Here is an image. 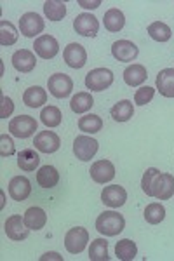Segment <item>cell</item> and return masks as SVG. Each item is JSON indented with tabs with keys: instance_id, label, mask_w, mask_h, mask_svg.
<instances>
[{
	"instance_id": "cell-1",
	"label": "cell",
	"mask_w": 174,
	"mask_h": 261,
	"mask_svg": "<svg viewBox=\"0 0 174 261\" xmlns=\"http://www.w3.org/2000/svg\"><path fill=\"white\" fill-rule=\"evenodd\" d=\"M126 228V220L122 214L115 211H105L97 216L96 220V230L105 237H115Z\"/></svg>"
},
{
	"instance_id": "cell-2",
	"label": "cell",
	"mask_w": 174,
	"mask_h": 261,
	"mask_svg": "<svg viewBox=\"0 0 174 261\" xmlns=\"http://www.w3.org/2000/svg\"><path fill=\"white\" fill-rule=\"evenodd\" d=\"M113 84V71L108 68H94L86 75V87L94 92L108 89Z\"/></svg>"
},
{
	"instance_id": "cell-3",
	"label": "cell",
	"mask_w": 174,
	"mask_h": 261,
	"mask_svg": "<svg viewBox=\"0 0 174 261\" xmlns=\"http://www.w3.org/2000/svg\"><path fill=\"white\" fill-rule=\"evenodd\" d=\"M89 242V231L82 226H75V228L68 230L65 235V247L70 254H80L87 247Z\"/></svg>"
},
{
	"instance_id": "cell-4",
	"label": "cell",
	"mask_w": 174,
	"mask_h": 261,
	"mask_svg": "<svg viewBox=\"0 0 174 261\" xmlns=\"http://www.w3.org/2000/svg\"><path fill=\"white\" fill-rule=\"evenodd\" d=\"M47 87L54 98L63 99V98H68V96L71 94V91H73V81H71V77L66 73H54L49 77Z\"/></svg>"
},
{
	"instance_id": "cell-5",
	"label": "cell",
	"mask_w": 174,
	"mask_h": 261,
	"mask_svg": "<svg viewBox=\"0 0 174 261\" xmlns=\"http://www.w3.org/2000/svg\"><path fill=\"white\" fill-rule=\"evenodd\" d=\"M174 195V176L169 172H159L152 185V197L159 200H167Z\"/></svg>"
},
{
	"instance_id": "cell-6",
	"label": "cell",
	"mask_w": 174,
	"mask_h": 261,
	"mask_svg": "<svg viewBox=\"0 0 174 261\" xmlns=\"http://www.w3.org/2000/svg\"><path fill=\"white\" fill-rule=\"evenodd\" d=\"M37 130V120L30 115H19L14 117L9 122V133L12 136L21 138V140H27V138L33 136Z\"/></svg>"
},
{
	"instance_id": "cell-7",
	"label": "cell",
	"mask_w": 174,
	"mask_h": 261,
	"mask_svg": "<svg viewBox=\"0 0 174 261\" xmlns=\"http://www.w3.org/2000/svg\"><path fill=\"white\" fill-rule=\"evenodd\" d=\"M100 150V143L94 138L89 136H77L73 141V153L79 161L89 162L96 155V151Z\"/></svg>"
},
{
	"instance_id": "cell-8",
	"label": "cell",
	"mask_w": 174,
	"mask_h": 261,
	"mask_svg": "<svg viewBox=\"0 0 174 261\" xmlns=\"http://www.w3.org/2000/svg\"><path fill=\"white\" fill-rule=\"evenodd\" d=\"M44 27H45L44 19H42V16H39L37 12H27V14H23L19 19V30L24 37H28V39H33V37L40 35V33L44 32Z\"/></svg>"
},
{
	"instance_id": "cell-9",
	"label": "cell",
	"mask_w": 174,
	"mask_h": 261,
	"mask_svg": "<svg viewBox=\"0 0 174 261\" xmlns=\"http://www.w3.org/2000/svg\"><path fill=\"white\" fill-rule=\"evenodd\" d=\"M4 231H6V235L11 239V241L21 242V241H24V239L28 237L30 228H28L27 223H24V218L14 214V216L7 218L6 225H4Z\"/></svg>"
},
{
	"instance_id": "cell-10",
	"label": "cell",
	"mask_w": 174,
	"mask_h": 261,
	"mask_svg": "<svg viewBox=\"0 0 174 261\" xmlns=\"http://www.w3.org/2000/svg\"><path fill=\"white\" fill-rule=\"evenodd\" d=\"M63 58H65V63L70 68L79 70L87 63V50L84 49V45L77 44V42H71L63 50Z\"/></svg>"
},
{
	"instance_id": "cell-11",
	"label": "cell",
	"mask_w": 174,
	"mask_h": 261,
	"mask_svg": "<svg viewBox=\"0 0 174 261\" xmlns=\"http://www.w3.org/2000/svg\"><path fill=\"white\" fill-rule=\"evenodd\" d=\"M73 28L82 37H96L97 30H100V21H97L96 16L89 14V12H82L75 18Z\"/></svg>"
},
{
	"instance_id": "cell-12",
	"label": "cell",
	"mask_w": 174,
	"mask_h": 261,
	"mask_svg": "<svg viewBox=\"0 0 174 261\" xmlns=\"http://www.w3.org/2000/svg\"><path fill=\"white\" fill-rule=\"evenodd\" d=\"M112 54L117 61L129 63L138 58L139 49H138V45L131 40H117V42H113V45H112Z\"/></svg>"
},
{
	"instance_id": "cell-13",
	"label": "cell",
	"mask_w": 174,
	"mask_h": 261,
	"mask_svg": "<svg viewBox=\"0 0 174 261\" xmlns=\"http://www.w3.org/2000/svg\"><path fill=\"white\" fill-rule=\"evenodd\" d=\"M33 145L42 153H54L61 146V140H59V136L56 133H53V130H40L35 136Z\"/></svg>"
},
{
	"instance_id": "cell-14",
	"label": "cell",
	"mask_w": 174,
	"mask_h": 261,
	"mask_svg": "<svg viewBox=\"0 0 174 261\" xmlns=\"http://www.w3.org/2000/svg\"><path fill=\"white\" fill-rule=\"evenodd\" d=\"M89 172H91V178L94 183L105 185L115 178V166L110 161H107V159H103V161H97L92 164Z\"/></svg>"
},
{
	"instance_id": "cell-15",
	"label": "cell",
	"mask_w": 174,
	"mask_h": 261,
	"mask_svg": "<svg viewBox=\"0 0 174 261\" xmlns=\"http://www.w3.org/2000/svg\"><path fill=\"white\" fill-rule=\"evenodd\" d=\"M126 200H127V192L124 190V187H118V185L105 187V190L101 192V202L112 209L122 207L126 204Z\"/></svg>"
},
{
	"instance_id": "cell-16",
	"label": "cell",
	"mask_w": 174,
	"mask_h": 261,
	"mask_svg": "<svg viewBox=\"0 0 174 261\" xmlns=\"http://www.w3.org/2000/svg\"><path fill=\"white\" fill-rule=\"evenodd\" d=\"M33 49L42 60H53L59 53V44L53 35H40L33 44Z\"/></svg>"
},
{
	"instance_id": "cell-17",
	"label": "cell",
	"mask_w": 174,
	"mask_h": 261,
	"mask_svg": "<svg viewBox=\"0 0 174 261\" xmlns=\"http://www.w3.org/2000/svg\"><path fill=\"white\" fill-rule=\"evenodd\" d=\"M32 193V183L28 178L24 176H14L9 181V195L12 197V200L16 202H23L27 200Z\"/></svg>"
},
{
	"instance_id": "cell-18",
	"label": "cell",
	"mask_w": 174,
	"mask_h": 261,
	"mask_svg": "<svg viewBox=\"0 0 174 261\" xmlns=\"http://www.w3.org/2000/svg\"><path fill=\"white\" fill-rule=\"evenodd\" d=\"M11 61H12V66H14L18 71H21V73H30V71L35 68V65H37L35 54H33L32 50H28V49L16 50V53L12 54Z\"/></svg>"
},
{
	"instance_id": "cell-19",
	"label": "cell",
	"mask_w": 174,
	"mask_h": 261,
	"mask_svg": "<svg viewBox=\"0 0 174 261\" xmlns=\"http://www.w3.org/2000/svg\"><path fill=\"white\" fill-rule=\"evenodd\" d=\"M157 91L164 98H174V68H164L157 75Z\"/></svg>"
},
{
	"instance_id": "cell-20",
	"label": "cell",
	"mask_w": 174,
	"mask_h": 261,
	"mask_svg": "<svg viewBox=\"0 0 174 261\" xmlns=\"http://www.w3.org/2000/svg\"><path fill=\"white\" fill-rule=\"evenodd\" d=\"M24 223L28 225L30 230H42L45 226V223H47V214L42 207H30L27 209V213H24Z\"/></svg>"
},
{
	"instance_id": "cell-21",
	"label": "cell",
	"mask_w": 174,
	"mask_h": 261,
	"mask_svg": "<svg viewBox=\"0 0 174 261\" xmlns=\"http://www.w3.org/2000/svg\"><path fill=\"white\" fill-rule=\"evenodd\" d=\"M45 101H47V92H45V89H42L40 86L28 87L23 94V103L30 108H39Z\"/></svg>"
},
{
	"instance_id": "cell-22",
	"label": "cell",
	"mask_w": 174,
	"mask_h": 261,
	"mask_svg": "<svg viewBox=\"0 0 174 261\" xmlns=\"http://www.w3.org/2000/svg\"><path fill=\"white\" fill-rule=\"evenodd\" d=\"M148 73L146 68L143 65H131L124 70V81L127 86L131 87H138L146 81Z\"/></svg>"
},
{
	"instance_id": "cell-23",
	"label": "cell",
	"mask_w": 174,
	"mask_h": 261,
	"mask_svg": "<svg viewBox=\"0 0 174 261\" xmlns=\"http://www.w3.org/2000/svg\"><path fill=\"white\" fill-rule=\"evenodd\" d=\"M103 23H105V28H107L108 32H112V33L120 32L126 24V16L120 9H115V7H113V9L105 12Z\"/></svg>"
},
{
	"instance_id": "cell-24",
	"label": "cell",
	"mask_w": 174,
	"mask_h": 261,
	"mask_svg": "<svg viewBox=\"0 0 174 261\" xmlns=\"http://www.w3.org/2000/svg\"><path fill=\"white\" fill-rule=\"evenodd\" d=\"M39 164H40V157L35 150L27 148V150H23L18 153V166H19L21 171L32 172L39 167Z\"/></svg>"
},
{
	"instance_id": "cell-25",
	"label": "cell",
	"mask_w": 174,
	"mask_h": 261,
	"mask_svg": "<svg viewBox=\"0 0 174 261\" xmlns=\"http://www.w3.org/2000/svg\"><path fill=\"white\" fill-rule=\"evenodd\" d=\"M110 113H112V119L115 120V122H127V120H131V117L134 115L133 101H129V99L118 101V103H115L112 107Z\"/></svg>"
},
{
	"instance_id": "cell-26",
	"label": "cell",
	"mask_w": 174,
	"mask_h": 261,
	"mask_svg": "<svg viewBox=\"0 0 174 261\" xmlns=\"http://www.w3.org/2000/svg\"><path fill=\"white\" fill-rule=\"evenodd\" d=\"M59 181V172L56 167L53 166H44L37 171V183L40 185L42 188H53L56 187Z\"/></svg>"
},
{
	"instance_id": "cell-27",
	"label": "cell",
	"mask_w": 174,
	"mask_h": 261,
	"mask_svg": "<svg viewBox=\"0 0 174 261\" xmlns=\"http://www.w3.org/2000/svg\"><path fill=\"white\" fill-rule=\"evenodd\" d=\"M92 107H94V99H92V96L89 94V92H77L70 101L71 112L77 113V115L89 112Z\"/></svg>"
},
{
	"instance_id": "cell-28",
	"label": "cell",
	"mask_w": 174,
	"mask_h": 261,
	"mask_svg": "<svg viewBox=\"0 0 174 261\" xmlns=\"http://www.w3.org/2000/svg\"><path fill=\"white\" fill-rule=\"evenodd\" d=\"M79 129L87 134H96L103 129V120L96 113H89V115H84L79 119Z\"/></svg>"
},
{
	"instance_id": "cell-29",
	"label": "cell",
	"mask_w": 174,
	"mask_h": 261,
	"mask_svg": "<svg viewBox=\"0 0 174 261\" xmlns=\"http://www.w3.org/2000/svg\"><path fill=\"white\" fill-rule=\"evenodd\" d=\"M44 14L49 21H61L66 16L65 2H59V0H47V2L44 4Z\"/></svg>"
},
{
	"instance_id": "cell-30",
	"label": "cell",
	"mask_w": 174,
	"mask_h": 261,
	"mask_svg": "<svg viewBox=\"0 0 174 261\" xmlns=\"http://www.w3.org/2000/svg\"><path fill=\"white\" fill-rule=\"evenodd\" d=\"M115 254L118 259L131 261L136 258V254H138V247H136V244L131 241V239H122V241H118L115 246Z\"/></svg>"
},
{
	"instance_id": "cell-31",
	"label": "cell",
	"mask_w": 174,
	"mask_h": 261,
	"mask_svg": "<svg viewBox=\"0 0 174 261\" xmlns=\"http://www.w3.org/2000/svg\"><path fill=\"white\" fill-rule=\"evenodd\" d=\"M18 37H19V33L14 28V24L6 19L0 21V44H2L4 47H9V45L16 44Z\"/></svg>"
},
{
	"instance_id": "cell-32",
	"label": "cell",
	"mask_w": 174,
	"mask_h": 261,
	"mask_svg": "<svg viewBox=\"0 0 174 261\" xmlns=\"http://www.w3.org/2000/svg\"><path fill=\"white\" fill-rule=\"evenodd\" d=\"M89 259L91 261H108V242L107 239H96L89 247Z\"/></svg>"
},
{
	"instance_id": "cell-33",
	"label": "cell",
	"mask_w": 174,
	"mask_h": 261,
	"mask_svg": "<svg viewBox=\"0 0 174 261\" xmlns=\"http://www.w3.org/2000/svg\"><path fill=\"white\" fill-rule=\"evenodd\" d=\"M165 218V207L160 202H152V204L146 205L145 209V220L150 225H159L162 223Z\"/></svg>"
},
{
	"instance_id": "cell-34",
	"label": "cell",
	"mask_w": 174,
	"mask_h": 261,
	"mask_svg": "<svg viewBox=\"0 0 174 261\" xmlns=\"http://www.w3.org/2000/svg\"><path fill=\"white\" fill-rule=\"evenodd\" d=\"M171 28L165 23H162V21H155V23H152L148 27V35L157 42H167L171 39Z\"/></svg>"
},
{
	"instance_id": "cell-35",
	"label": "cell",
	"mask_w": 174,
	"mask_h": 261,
	"mask_svg": "<svg viewBox=\"0 0 174 261\" xmlns=\"http://www.w3.org/2000/svg\"><path fill=\"white\" fill-rule=\"evenodd\" d=\"M61 119H63V115L58 107H45L40 113L42 124L47 125V127H58V125L61 124Z\"/></svg>"
},
{
	"instance_id": "cell-36",
	"label": "cell",
	"mask_w": 174,
	"mask_h": 261,
	"mask_svg": "<svg viewBox=\"0 0 174 261\" xmlns=\"http://www.w3.org/2000/svg\"><path fill=\"white\" fill-rule=\"evenodd\" d=\"M154 96H155L154 87H148V86L139 87V89L136 91V94H134V103L139 105V107H145V105H148L152 99H154Z\"/></svg>"
},
{
	"instance_id": "cell-37",
	"label": "cell",
	"mask_w": 174,
	"mask_h": 261,
	"mask_svg": "<svg viewBox=\"0 0 174 261\" xmlns=\"http://www.w3.org/2000/svg\"><path fill=\"white\" fill-rule=\"evenodd\" d=\"M159 169H155V167H150V169H146V172L143 174V179H141V190L146 193L148 197H152V185H154V178L157 174H159Z\"/></svg>"
},
{
	"instance_id": "cell-38",
	"label": "cell",
	"mask_w": 174,
	"mask_h": 261,
	"mask_svg": "<svg viewBox=\"0 0 174 261\" xmlns=\"http://www.w3.org/2000/svg\"><path fill=\"white\" fill-rule=\"evenodd\" d=\"M14 151H16L14 141H12L7 134H2V136H0V155H2V157H9Z\"/></svg>"
},
{
	"instance_id": "cell-39",
	"label": "cell",
	"mask_w": 174,
	"mask_h": 261,
	"mask_svg": "<svg viewBox=\"0 0 174 261\" xmlns=\"http://www.w3.org/2000/svg\"><path fill=\"white\" fill-rule=\"evenodd\" d=\"M12 112H14V103H12L11 98L4 96L2 105H0V119H7V117H11Z\"/></svg>"
},
{
	"instance_id": "cell-40",
	"label": "cell",
	"mask_w": 174,
	"mask_h": 261,
	"mask_svg": "<svg viewBox=\"0 0 174 261\" xmlns=\"http://www.w3.org/2000/svg\"><path fill=\"white\" fill-rule=\"evenodd\" d=\"M79 6L86 7V9H97L101 6V0H94V2H86V0H79Z\"/></svg>"
},
{
	"instance_id": "cell-41",
	"label": "cell",
	"mask_w": 174,
	"mask_h": 261,
	"mask_svg": "<svg viewBox=\"0 0 174 261\" xmlns=\"http://www.w3.org/2000/svg\"><path fill=\"white\" fill-rule=\"evenodd\" d=\"M42 261H45V259H58V261H61V256L58 254V252H45L44 256L40 258Z\"/></svg>"
}]
</instances>
